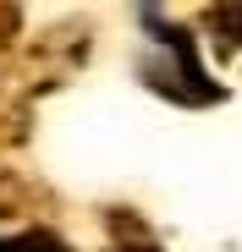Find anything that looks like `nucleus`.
<instances>
[{
    "label": "nucleus",
    "instance_id": "f257e3e1",
    "mask_svg": "<svg viewBox=\"0 0 242 252\" xmlns=\"http://www.w3.org/2000/svg\"><path fill=\"white\" fill-rule=\"evenodd\" d=\"M0 252H72L55 230H22V236H11V241H0Z\"/></svg>",
    "mask_w": 242,
    "mask_h": 252
},
{
    "label": "nucleus",
    "instance_id": "7ed1b4c3",
    "mask_svg": "<svg viewBox=\"0 0 242 252\" xmlns=\"http://www.w3.org/2000/svg\"><path fill=\"white\" fill-rule=\"evenodd\" d=\"M110 252H160V247H143V241H138V247H110Z\"/></svg>",
    "mask_w": 242,
    "mask_h": 252
},
{
    "label": "nucleus",
    "instance_id": "f03ea898",
    "mask_svg": "<svg viewBox=\"0 0 242 252\" xmlns=\"http://www.w3.org/2000/svg\"><path fill=\"white\" fill-rule=\"evenodd\" d=\"M215 22L226 28V33H220L226 44H237V50H242V6H231V11H215Z\"/></svg>",
    "mask_w": 242,
    "mask_h": 252
}]
</instances>
